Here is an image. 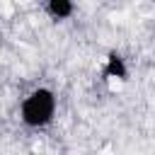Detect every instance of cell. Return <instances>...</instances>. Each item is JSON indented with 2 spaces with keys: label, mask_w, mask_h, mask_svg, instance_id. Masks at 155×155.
I'll use <instances>...</instances> for the list:
<instances>
[{
  "label": "cell",
  "mask_w": 155,
  "mask_h": 155,
  "mask_svg": "<svg viewBox=\"0 0 155 155\" xmlns=\"http://www.w3.org/2000/svg\"><path fill=\"white\" fill-rule=\"evenodd\" d=\"M56 107H58L56 92L48 87H36L22 99L19 121L27 128H46L56 116Z\"/></svg>",
  "instance_id": "1"
},
{
  "label": "cell",
  "mask_w": 155,
  "mask_h": 155,
  "mask_svg": "<svg viewBox=\"0 0 155 155\" xmlns=\"http://www.w3.org/2000/svg\"><path fill=\"white\" fill-rule=\"evenodd\" d=\"M102 78L104 80H128V65L126 58L119 51H109L102 65Z\"/></svg>",
  "instance_id": "2"
},
{
  "label": "cell",
  "mask_w": 155,
  "mask_h": 155,
  "mask_svg": "<svg viewBox=\"0 0 155 155\" xmlns=\"http://www.w3.org/2000/svg\"><path fill=\"white\" fill-rule=\"evenodd\" d=\"M44 10H46V15H48L53 22H65V19L73 17L75 2H73V0H46V2H44Z\"/></svg>",
  "instance_id": "3"
}]
</instances>
